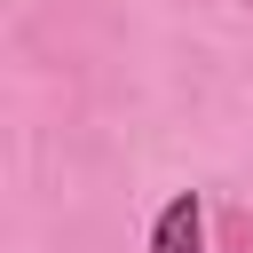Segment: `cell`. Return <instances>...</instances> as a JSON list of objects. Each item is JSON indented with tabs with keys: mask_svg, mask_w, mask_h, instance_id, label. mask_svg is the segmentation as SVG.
I'll list each match as a JSON object with an SVG mask.
<instances>
[{
	"mask_svg": "<svg viewBox=\"0 0 253 253\" xmlns=\"http://www.w3.org/2000/svg\"><path fill=\"white\" fill-rule=\"evenodd\" d=\"M198 229H206L198 198H166V213H158V229H150V253H198Z\"/></svg>",
	"mask_w": 253,
	"mask_h": 253,
	"instance_id": "cell-1",
	"label": "cell"
}]
</instances>
